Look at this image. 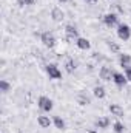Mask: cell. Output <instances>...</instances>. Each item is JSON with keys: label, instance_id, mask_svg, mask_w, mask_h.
I'll use <instances>...</instances> for the list:
<instances>
[{"label": "cell", "instance_id": "obj_21", "mask_svg": "<svg viewBox=\"0 0 131 133\" xmlns=\"http://www.w3.org/2000/svg\"><path fill=\"white\" fill-rule=\"evenodd\" d=\"M108 48H110V50H111L113 53H119V51H120V46H119V45H117L116 42H113V40H111V42L108 43Z\"/></svg>", "mask_w": 131, "mask_h": 133}, {"label": "cell", "instance_id": "obj_26", "mask_svg": "<svg viewBox=\"0 0 131 133\" xmlns=\"http://www.w3.org/2000/svg\"><path fill=\"white\" fill-rule=\"evenodd\" d=\"M88 133H97V132H94V130H88Z\"/></svg>", "mask_w": 131, "mask_h": 133}, {"label": "cell", "instance_id": "obj_12", "mask_svg": "<svg viewBox=\"0 0 131 133\" xmlns=\"http://www.w3.org/2000/svg\"><path fill=\"white\" fill-rule=\"evenodd\" d=\"M37 122H39V125H40L42 129H48V127L51 125V119H49V116H45V115H40V116L37 118Z\"/></svg>", "mask_w": 131, "mask_h": 133}, {"label": "cell", "instance_id": "obj_27", "mask_svg": "<svg viewBox=\"0 0 131 133\" xmlns=\"http://www.w3.org/2000/svg\"><path fill=\"white\" fill-rule=\"evenodd\" d=\"M86 2H97V0H86Z\"/></svg>", "mask_w": 131, "mask_h": 133}, {"label": "cell", "instance_id": "obj_10", "mask_svg": "<svg viewBox=\"0 0 131 133\" xmlns=\"http://www.w3.org/2000/svg\"><path fill=\"white\" fill-rule=\"evenodd\" d=\"M76 45H77V48H80V50H83V51L90 50V46H91L90 40L85 39V37H79V39H76Z\"/></svg>", "mask_w": 131, "mask_h": 133}, {"label": "cell", "instance_id": "obj_13", "mask_svg": "<svg viewBox=\"0 0 131 133\" xmlns=\"http://www.w3.org/2000/svg\"><path fill=\"white\" fill-rule=\"evenodd\" d=\"M93 93H94V96H96L97 99H103V98L106 96V90H105L102 85H96L94 90H93Z\"/></svg>", "mask_w": 131, "mask_h": 133}, {"label": "cell", "instance_id": "obj_6", "mask_svg": "<svg viewBox=\"0 0 131 133\" xmlns=\"http://www.w3.org/2000/svg\"><path fill=\"white\" fill-rule=\"evenodd\" d=\"M99 76H100V79H102V81L108 82V81H113L114 71H113L111 68H108V66H102V68H100V71H99Z\"/></svg>", "mask_w": 131, "mask_h": 133}, {"label": "cell", "instance_id": "obj_5", "mask_svg": "<svg viewBox=\"0 0 131 133\" xmlns=\"http://www.w3.org/2000/svg\"><path fill=\"white\" fill-rule=\"evenodd\" d=\"M103 22H105V25H106L108 28H113V26H116V25H117V22H119V17H117V14H114V12H110V14L103 16Z\"/></svg>", "mask_w": 131, "mask_h": 133}, {"label": "cell", "instance_id": "obj_1", "mask_svg": "<svg viewBox=\"0 0 131 133\" xmlns=\"http://www.w3.org/2000/svg\"><path fill=\"white\" fill-rule=\"evenodd\" d=\"M117 36H119V39L120 40H130V37H131V30H130V26L127 25V23H120L119 25V28H117Z\"/></svg>", "mask_w": 131, "mask_h": 133}, {"label": "cell", "instance_id": "obj_24", "mask_svg": "<svg viewBox=\"0 0 131 133\" xmlns=\"http://www.w3.org/2000/svg\"><path fill=\"white\" fill-rule=\"evenodd\" d=\"M5 64H6V61H5V59H2V61H0V65L5 66Z\"/></svg>", "mask_w": 131, "mask_h": 133}, {"label": "cell", "instance_id": "obj_7", "mask_svg": "<svg viewBox=\"0 0 131 133\" xmlns=\"http://www.w3.org/2000/svg\"><path fill=\"white\" fill-rule=\"evenodd\" d=\"M51 17H53V20H54V22H62V20L65 19V12H63L60 8L54 6V8L51 9Z\"/></svg>", "mask_w": 131, "mask_h": 133}, {"label": "cell", "instance_id": "obj_8", "mask_svg": "<svg viewBox=\"0 0 131 133\" xmlns=\"http://www.w3.org/2000/svg\"><path fill=\"white\" fill-rule=\"evenodd\" d=\"M110 111H111V115H114L116 118H123V108L119 105V104H111L110 105Z\"/></svg>", "mask_w": 131, "mask_h": 133}, {"label": "cell", "instance_id": "obj_11", "mask_svg": "<svg viewBox=\"0 0 131 133\" xmlns=\"http://www.w3.org/2000/svg\"><path fill=\"white\" fill-rule=\"evenodd\" d=\"M113 81H114V84L116 85H119V87H123L125 84H127V76H123L122 73H114V76H113Z\"/></svg>", "mask_w": 131, "mask_h": 133}, {"label": "cell", "instance_id": "obj_15", "mask_svg": "<svg viewBox=\"0 0 131 133\" xmlns=\"http://www.w3.org/2000/svg\"><path fill=\"white\" fill-rule=\"evenodd\" d=\"M108 125H110V119L106 116H102L96 121V127H99V129H106Z\"/></svg>", "mask_w": 131, "mask_h": 133}, {"label": "cell", "instance_id": "obj_16", "mask_svg": "<svg viewBox=\"0 0 131 133\" xmlns=\"http://www.w3.org/2000/svg\"><path fill=\"white\" fill-rule=\"evenodd\" d=\"M53 122H54V125H56L59 130H63V129H65V121H63L60 116H54Z\"/></svg>", "mask_w": 131, "mask_h": 133}, {"label": "cell", "instance_id": "obj_20", "mask_svg": "<svg viewBox=\"0 0 131 133\" xmlns=\"http://www.w3.org/2000/svg\"><path fill=\"white\" fill-rule=\"evenodd\" d=\"M113 130L116 133H123V130H125V127H123V124L122 122H114V125H113Z\"/></svg>", "mask_w": 131, "mask_h": 133}, {"label": "cell", "instance_id": "obj_9", "mask_svg": "<svg viewBox=\"0 0 131 133\" xmlns=\"http://www.w3.org/2000/svg\"><path fill=\"white\" fill-rule=\"evenodd\" d=\"M65 33H66V37H68V40H74V39H79L77 36H79V31L72 26V25H66L65 28Z\"/></svg>", "mask_w": 131, "mask_h": 133}, {"label": "cell", "instance_id": "obj_17", "mask_svg": "<svg viewBox=\"0 0 131 133\" xmlns=\"http://www.w3.org/2000/svg\"><path fill=\"white\" fill-rule=\"evenodd\" d=\"M77 102H79L80 105H90V104H91V99H90L86 95H79V96H77Z\"/></svg>", "mask_w": 131, "mask_h": 133}, {"label": "cell", "instance_id": "obj_23", "mask_svg": "<svg viewBox=\"0 0 131 133\" xmlns=\"http://www.w3.org/2000/svg\"><path fill=\"white\" fill-rule=\"evenodd\" d=\"M23 3H25V5H34L35 0H23Z\"/></svg>", "mask_w": 131, "mask_h": 133}, {"label": "cell", "instance_id": "obj_19", "mask_svg": "<svg viewBox=\"0 0 131 133\" xmlns=\"http://www.w3.org/2000/svg\"><path fill=\"white\" fill-rule=\"evenodd\" d=\"M74 61L72 59H66L65 61V70L68 71V73H74Z\"/></svg>", "mask_w": 131, "mask_h": 133}, {"label": "cell", "instance_id": "obj_14", "mask_svg": "<svg viewBox=\"0 0 131 133\" xmlns=\"http://www.w3.org/2000/svg\"><path fill=\"white\" fill-rule=\"evenodd\" d=\"M119 61H120V65L127 70V68L130 66V64H131V56H130V54H120Z\"/></svg>", "mask_w": 131, "mask_h": 133}, {"label": "cell", "instance_id": "obj_18", "mask_svg": "<svg viewBox=\"0 0 131 133\" xmlns=\"http://www.w3.org/2000/svg\"><path fill=\"white\" fill-rule=\"evenodd\" d=\"M0 90H2V93H8V91L11 90V84H9L8 81L2 79V81H0Z\"/></svg>", "mask_w": 131, "mask_h": 133}, {"label": "cell", "instance_id": "obj_4", "mask_svg": "<svg viewBox=\"0 0 131 133\" xmlns=\"http://www.w3.org/2000/svg\"><path fill=\"white\" fill-rule=\"evenodd\" d=\"M46 73H48L49 79H60L62 77V71L59 70V66L56 64H49L46 66Z\"/></svg>", "mask_w": 131, "mask_h": 133}, {"label": "cell", "instance_id": "obj_25", "mask_svg": "<svg viewBox=\"0 0 131 133\" xmlns=\"http://www.w3.org/2000/svg\"><path fill=\"white\" fill-rule=\"evenodd\" d=\"M59 2H60V3H66V2H68V0H59Z\"/></svg>", "mask_w": 131, "mask_h": 133}, {"label": "cell", "instance_id": "obj_2", "mask_svg": "<svg viewBox=\"0 0 131 133\" xmlns=\"http://www.w3.org/2000/svg\"><path fill=\"white\" fill-rule=\"evenodd\" d=\"M40 40H42V42H43V45H45V46H48V48H53V46L56 45V37H54V34L49 33V31L42 33Z\"/></svg>", "mask_w": 131, "mask_h": 133}, {"label": "cell", "instance_id": "obj_22", "mask_svg": "<svg viewBox=\"0 0 131 133\" xmlns=\"http://www.w3.org/2000/svg\"><path fill=\"white\" fill-rule=\"evenodd\" d=\"M125 76H127L128 81H131V66H128V68L125 70Z\"/></svg>", "mask_w": 131, "mask_h": 133}, {"label": "cell", "instance_id": "obj_3", "mask_svg": "<svg viewBox=\"0 0 131 133\" xmlns=\"http://www.w3.org/2000/svg\"><path fill=\"white\" fill-rule=\"evenodd\" d=\"M37 105H39V108L40 110H43V111H51L53 110V101L49 99V98H46V96H40L39 101H37Z\"/></svg>", "mask_w": 131, "mask_h": 133}]
</instances>
